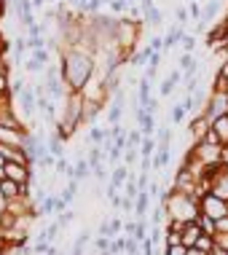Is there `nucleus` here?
Masks as SVG:
<instances>
[{"mask_svg": "<svg viewBox=\"0 0 228 255\" xmlns=\"http://www.w3.org/2000/svg\"><path fill=\"white\" fill-rule=\"evenodd\" d=\"M65 84L70 86V92H84L86 84L92 81V73H94V59L84 51H67L62 54V67H59Z\"/></svg>", "mask_w": 228, "mask_h": 255, "instance_id": "f257e3e1", "label": "nucleus"}, {"mask_svg": "<svg viewBox=\"0 0 228 255\" xmlns=\"http://www.w3.org/2000/svg\"><path fill=\"white\" fill-rule=\"evenodd\" d=\"M199 212L212 220H220L228 215V202L215 194H204V196H199Z\"/></svg>", "mask_w": 228, "mask_h": 255, "instance_id": "f03ea898", "label": "nucleus"}, {"mask_svg": "<svg viewBox=\"0 0 228 255\" xmlns=\"http://www.w3.org/2000/svg\"><path fill=\"white\" fill-rule=\"evenodd\" d=\"M202 113H204L210 121H215V119H220V116H226V113H228V92H212Z\"/></svg>", "mask_w": 228, "mask_h": 255, "instance_id": "7ed1b4c3", "label": "nucleus"}, {"mask_svg": "<svg viewBox=\"0 0 228 255\" xmlns=\"http://www.w3.org/2000/svg\"><path fill=\"white\" fill-rule=\"evenodd\" d=\"M3 172H5V177H11V180L22 183V185H30L32 177H35L30 172V164H16V161H5L3 164Z\"/></svg>", "mask_w": 228, "mask_h": 255, "instance_id": "20e7f679", "label": "nucleus"}, {"mask_svg": "<svg viewBox=\"0 0 228 255\" xmlns=\"http://www.w3.org/2000/svg\"><path fill=\"white\" fill-rule=\"evenodd\" d=\"M0 194H3V199L8 202V199H19V196H27V185L11 180V177H3L0 180Z\"/></svg>", "mask_w": 228, "mask_h": 255, "instance_id": "39448f33", "label": "nucleus"}, {"mask_svg": "<svg viewBox=\"0 0 228 255\" xmlns=\"http://www.w3.org/2000/svg\"><path fill=\"white\" fill-rule=\"evenodd\" d=\"M134 119H137V124H140V132L145 134V137H153V132H156V116L153 113H148L142 105L140 108H134Z\"/></svg>", "mask_w": 228, "mask_h": 255, "instance_id": "423d86ee", "label": "nucleus"}, {"mask_svg": "<svg viewBox=\"0 0 228 255\" xmlns=\"http://www.w3.org/2000/svg\"><path fill=\"white\" fill-rule=\"evenodd\" d=\"M202 234H204L202 223H199V220H188V223L183 226V231H180L183 245L185 247H196V242H199V237H202Z\"/></svg>", "mask_w": 228, "mask_h": 255, "instance_id": "0eeeda50", "label": "nucleus"}, {"mask_svg": "<svg viewBox=\"0 0 228 255\" xmlns=\"http://www.w3.org/2000/svg\"><path fill=\"white\" fill-rule=\"evenodd\" d=\"M13 8H16V16H19V24H22V27H32V24H35L32 0H13Z\"/></svg>", "mask_w": 228, "mask_h": 255, "instance_id": "6e6552de", "label": "nucleus"}, {"mask_svg": "<svg viewBox=\"0 0 228 255\" xmlns=\"http://www.w3.org/2000/svg\"><path fill=\"white\" fill-rule=\"evenodd\" d=\"M19 110H22L24 116H32L38 110V94L32 86H27L22 94H19Z\"/></svg>", "mask_w": 228, "mask_h": 255, "instance_id": "1a4fd4ad", "label": "nucleus"}, {"mask_svg": "<svg viewBox=\"0 0 228 255\" xmlns=\"http://www.w3.org/2000/svg\"><path fill=\"white\" fill-rule=\"evenodd\" d=\"M210 129H212V121L207 119L204 113L199 116V119H193V124H191V137H193V142H202Z\"/></svg>", "mask_w": 228, "mask_h": 255, "instance_id": "9d476101", "label": "nucleus"}, {"mask_svg": "<svg viewBox=\"0 0 228 255\" xmlns=\"http://www.w3.org/2000/svg\"><path fill=\"white\" fill-rule=\"evenodd\" d=\"M183 81V73H180V67H177V70H172L167 78H164V84L158 86V94H161V97H169L172 92H175V86L180 84Z\"/></svg>", "mask_w": 228, "mask_h": 255, "instance_id": "9b49d317", "label": "nucleus"}, {"mask_svg": "<svg viewBox=\"0 0 228 255\" xmlns=\"http://www.w3.org/2000/svg\"><path fill=\"white\" fill-rule=\"evenodd\" d=\"M212 132L218 134V140H220V145L228 148V113L226 116H220V119L212 121Z\"/></svg>", "mask_w": 228, "mask_h": 255, "instance_id": "f8f14e48", "label": "nucleus"}, {"mask_svg": "<svg viewBox=\"0 0 228 255\" xmlns=\"http://www.w3.org/2000/svg\"><path fill=\"white\" fill-rule=\"evenodd\" d=\"M183 38H185V30L180 24H175L167 35H164V51H169V49H175L177 43H183Z\"/></svg>", "mask_w": 228, "mask_h": 255, "instance_id": "ddd939ff", "label": "nucleus"}, {"mask_svg": "<svg viewBox=\"0 0 228 255\" xmlns=\"http://www.w3.org/2000/svg\"><path fill=\"white\" fill-rule=\"evenodd\" d=\"M150 202H153V199H150V194L148 191H140V194H137V199H134V215L137 218H145L148 215V210H150Z\"/></svg>", "mask_w": 228, "mask_h": 255, "instance_id": "4468645a", "label": "nucleus"}, {"mask_svg": "<svg viewBox=\"0 0 228 255\" xmlns=\"http://www.w3.org/2000/svg\"><path fill=\"white\" fill-rule=\"evenodd\" d=\"M150 84H153V81H150V78H145V75H142V81H140V84H137V94H140V100H137V102H140L142 108L148 105L150 100H153V97H150Z\"/></svg>", "mask_w": 228, "mask_h": 255, "instance_id": "2eb2a0df", "label": "nucleus"}, {"mask_svg": "<svg viewBox=\"0 0 228 255\" xmlns=\"http://www.w3.org/2000/svg\"><path fill=\"white\" fill-rule=\"evenodd\" d=\"M129 172H132L129 167H115V169H113V177H110V183H113L115 188L121 191V185H123V183L129 180Z\"/></svg>", "mask_w": 228, "mask_h": 255, "instance_id": "dca6fc26", "label": "nucleus"}, {"mask_svg": "<svg viewBox=\"0 0 228 255\" xmlns=\"http://www.w3.org/2000/svg\"><path fill=\"white\" fill-rule=\"evenodd\" d=\"M110 253L113 255H126V234H118V237L110 239Z\"/></svg>", "mask_w": 228, "mask_h": 255, "instance_id": "f3484780", "label": "nucleus"}, {"mask_svg": "<svg viewBox=\"0 0 228 255\" xmlns=\"http://www.w3.org/2000/svg\"><path fill=\"white\" fill-rule=\"evenodd\" d=\"M89 175H92V164H89V158H78V161H75V180H86Z\"/></svg>", "mask_w": 228, "mask_h": 255, "instance_id": "a211bd4d", "label": "nucleus"}, {"mask_svg": "<svg viewBox=\"0 0 228 255\" xmlns=\"http://www.w3.org/2000/svg\"><path fill=\"white\" fill-rule=\"evenodd\" d=\"M105 129H100V127H92L89 129V134H86V142H92V145H105Z\"/></svg>", "mask_w": 228, "mask_h": 255, "instance_id": "6ab92c4d", "label": "nucleus"}, {"mask_svg": "<svg viewBox=\"0 0 228 255\" xmlns=\"http://www.w3.org/2000/svg\"><path fill=\"white\" fill-rule=\"evenodd\" d=\"M150 54H153V49H150V46H145V49H140V51H134L132 54V65L134 67H140V65H148V59H150Z\"/></svg>", "mask_w": 228, "mask_h": 255, "instance_id": "aec40b11", "label": "nucleus"}, {"mask_svg": "<svg viewBox=\"0 0 228 255\" xmlns=\"http://www.w3.org/2000/svg\"><path fill=\"white\" fill-rule=\"evenodd\" d=\"M62 142H65V140H62V137L59 134H51V137H48V142H46V145H48V153H54V156H65V148H62Z\"/></svg>", "mask_w": 228, "mask_h": 255, "instance_id": "412c9836", "label": "nucleus"}, {"mask_svg": "<svg viewBox=\"0 0 228 255\" xmlns=\"http://www.w3.org/2000/svg\"><path fill=\"white\" fill-rule=\"evenodd\" d=\"M142 11H145V22H148V24H153V27H158V24L164 22V13L158 11L156 5H150V8H142Z\"/></svg>", "mask_w": 228, "mask_h": 255, "instance_id": "4be33fe9", "label": "nucleus"}, {"mask_svg": "<svg viewBox=\"0 0 228 255\" xmlns=\"http://www.w3.org/2000/svg\"><path fill=\"white\" fill-rule=\"evenodd\" d=\"M218 8H220V0H212L210 5H204V11H202V22H215V16H218Z\"/></svg>", "mask_w": 228, "mask_h": 255, "instance_id": "5701e85b", "label": "nucleus"}, {"mask_svg": "<svg viewBox=\"0 0 228 255\" xmlns=\"http://www.w3.org/2000/svg\"><path fill=\"white\" fill-rule=\"evenodd\" d=\"M153 153H156V140L153 137H145L142 145H140V156L142 158H153Z\"/></svg>", "mask_w": 228, "mask_h": 255, "instance_id": "b1692460", "label": "nucleus"}, {"mask_svg": "<svg viewBox=\"0 0 228 255\" xmlns=\"http://www.w3.org/2000/svg\"><path fill=\"white\" fill-rule=\"evenodd\" d=\"M196 65H199V62H196V59H193V54H191V51H185V54H183V57H180V59H177V67H180V70H183V73H185V70H193V67H196Z\"/></svg>", "mask_w": 228, "mask_h": 255, "instance_id": "393cba45", "label": "nucleus"}, {"mask_svg": "<svg viewBox=\"0 0 228 255\" xmlns=\"http://www.w3.org/2000/svg\"><path fill=\"white\" fill-rule=\"evenodd\" d=\"M89 239H92V237H89V231L84 229L78 234V239H75V245H73V255H84V247H86Z\"/></svg>", "mask_w": 228, "mask_h": 255, "instance_id": "a878e982", "label": "nucleus"}, {"mask_svg": "<svg viewBox=\"0 0 228 255\" xmlns=\"http://www.w3.org/2000/svg\"><path fill=\"white\" fill-rule=\"evenodd\" d=\"M185 113H188V110H185V105H183V102H175V105H172V113H169L172 124H180V121L185 119Z\"/></svg>", "mask_w": 228, "mask_h": 255, "instance_id": "bb28decb", "label": "nucleus"}, {"mask_svg": "<svg viewBox=\"0 0 228 255\" xmlns=\"http://www.w3.org/2000/svg\"><path fill=\"white\" fill-rule=\"evenodd\" d=\"M102 156H105V148H102V145H94L92 153H89L86 158H89V164H92V167H97V164H102Z\"/></svg>", "mask_w": 228, "mask_h": 255, "instance_id": "cd10ccee", "label": "nucleus"}, {"mask_svg": "<svg viewBox=\"0 0 228 255\" xmlns=\"http://www.w3.org/2000/svg\"><path fill=\"white\" fill-rule=\"evenodd\" d=\"M169 142H172V129L161 127L158 129V148H169Z\"/></svg>", "mask_w": 228, "mask_h": 255, "instance_id": "c85d7f7f", "label": "nucleus"}, {"mask_svg": "<svg viewBox=\"0 0 228 255\" xmlns=\"http://www.w3.org/2000/svg\"><path fill=\"white\" fill-rule=\"evenodd\" d=\"M81 11H89V13H97V11H100V5H105V3H102V0H81Z\"/></svg>", "mask_w": 228, "mask_h": 255, "instance_id": "c756f323", "label": "nucleus"}, {"mask_svg": "<svg viewBox=\"0 0 228 255\" xmlns=\"http://www.w3.org/2000/svg\"><path fill=\"white\" fill-rule=\"evenodd\" d=\"M199 223H202L204 234H212V237H215V220H212V218H207V215H202V212H199Z\"/></svg>", "mask_w": 228, "mask_h": 255, "instance_id": "7c9ffc66", "label": "nucleus"}, {"mask_svg": "<svg viewBox=\"0 0 228 255\" xmlns=\"http://www.w3.org/2000/svg\"><path fill=\"white\" fill-rule=\"evenodd\" d=\"M11 94V84H8V73H0V100H8Z\"/></svg>", "mask_w": 228, "mask_h": 255, "instance_id": "2f4dec72", "label": "nucleus"}, {"mask_svg": "<svg viewBox=\"0 0 228 255\" xmlns=\"http://www.w3.org/2000/svg\"><path fill=\"white\" fill-rule=\"evenodd\" d=\"M24 49H27V38H22V35H19L16 40H13V54H16V62L22 59V54H24Z\"/></svg>", "mask_w": 228, "mask_h": 255, "instance_id": "473e14b6", "label": "nucleus"}, {"mask_svg": "<svg viewBox=\"0 0 228 255\" xmlns=\"http://www.w3.org/2000/svg\"><path fill=\"white\" fill-rule=\"evenodd\" d=\"M126 137H129V145H134V148H140L142 140H145V134L140 132V129H132V132H129Z\"/></svg>", "mask_w": 228, "mask_h": 255, "instance_id": "72a5a7b5", "label": "nucleus"}, {"mask_svg": "<svg viewBox=\"0 0 228 255\" xmlns=\"http://www.w3.org/2000/svg\"><path fill=\"white\" fill-rule=\"evenodd\" d=\"M183 51H191L193 54V49H196V35H193V32H185V38H183Z\"/></svg>", "mask_w": 228, "mask_h": 255, "instance_id": "f704fd0d", "label": "nucleus"}, {"mask_svg": "<svg viewBox=\"0 0 228 255\" xmlns=\"http://www.w3.org/2000/svg\"><path fill=\"white\" fill-rule=\"evenodd\" d=\"M134 239H140V242L148 239V226H145L142 220H137V226H134Z\"/></svg>", "mask_w": 228, "mask_h": 255, "instance_id": "c9c22d12", "label": "nucleus"}, {"mask_svg": "<svg viewBox=\"0 0 228 255\" xmlns=\"http://www.w3.org/2000/svg\"><path fill=\"white\" fill-rule=\"evenodd\" d=\"M140 156V148H134V145H126V150H123V161L126 164H134V158Z\"/></svg>", "mask_w": 228, "mask_h": 255, "instance_id": "e433bc0d", "label": "nucleus"}, {"mask_svg": "<svg viewBox=\"0 0 228 255\" xmlns=\"http://www.w3.org/2000/svg\"><path fill=\"white\" fill-rule=\"evenodd\" d=\"M92 172H94V177L100 183H108V169H105V164H97V167H92Z\"/></svg>", "mask_w": 228, "mask_h": 255, "instance_id": "4c0bfd02", "label": "nucleus"}, {"mask_svg": "<svg viewBox=\"0 0 228 255\" xmlns=\"http://www.w3.org/2000/svg\"><path fill=\"white\" fill-rule=\"evenodd\" d=\"M94 247H97L100 253H108V250H110V237H97V239H94Z\"/></svg>", "mask_w": 228, "mask_h": 255, "instance_id": "58836bf2", "label": "nucleus"}, {"mask_svg": "<svg viewBox=\"0 0 228 255\" xmlns=\"http://www.w3.org/2000/svg\"><path fill=\"white\" fill-rule=\"evenodd\" d=\"M24 70H30V73H43V62H38V59H27V65H24Z\"/></svg>", "mask_w": 228, "mask_h": 255, "instance_id": "ea45409f", "label": "nucleus"}, {"mask_svg": "<svg viewBox=\"0 0 228 255\" xmlns=\"http://www.w3.org/2000/svg\"><path fill=\"white\" fill-rule=\"evenodd\" d=\"M118 234H123V223H121L118 218H113V220H110V239L118 237Z\"/></svg>", "mask_w": 228, "mask_h": 255, "instance_id": "a19ab883", "label": "nucleus"}, {"mask_svg": "<svg viewBox=\"0 0 228 255\" xmlns=\"http://www.w3.org/2000/svg\"><path fill=\"white\" fill-rule=\"evenodd\" d=\"M188 11H191V19H196V24H199V19H202V11H204V8H199V0H191Z\"/></svg>", "mask_w": 228, "mask_h": 255, "instance_id": "79ce46f5", "label": "nucleus"}, {"mask_svg": "<svg viewBox=\"0 0 228 255\" xmlns=\"http://www.w3.org/2000/svg\"><path fill=\"white\" fill-rule=\"evenodd\" d=\"M0 255H22V247H16L13 242L5 239V247H3V253H0Z\"/></svg>", "mask_w": 228, "mask_h": 255, "instance_id": "37998d69", "label": "nucleus"}, {"mask_svg": "<svg viewBox=\"0 0 228 255\" xmlns=\"http://www.w3.org/2000/svg\"><path fill=\"white\" fill-rule=\"evenodd\" d=\"M24 89H27V86H24V81H22V78L11 81V94H13V97H19V94H22Z\"/></svg>", "mask_w": 228, "mask_h": 255, "instance_id": "c03bdc74", "label": "nucleus"}, {"mask_svg": "<svg viewBox=\"0 0 228 255\" xmlns=\"http://www.w3.org/2000/svg\"><path fill=\"white\" fill-rule=\"evenodd\" d=\"M175 19H177V24H185V22L191 19V11H188V8H177V11H175Z\"/></svg>", "mask_w": 228, "mask_h": 255, "instance_id": "a18cd8bd", "label": "nucleus"}, {"mask_svg": "<svg viewBox=\"0 0 228 255\" xmlns=\"http://www.w3.org/2000/svg\"><path fill=\"white\" fill-rule=\"evenodd\" d=\"M126 8H129L126 0H113V3H110V11H113V13H121V11H126Z\"/></svg>", "mask_w": 228, "mask_h": 255, "instance_id": "49530a36", "label": "nucleus"}, {"mask_svg": "<svg viewBox=\"0 0 228 255\" xmlns=\"http://www.w3.org/2000/svg\"><path fill=\"white\" fill-rule=\"evenodd\" d=\"M185 253H188V247H185V245H169L167 247V255H185Z\"/></svg>", "mask_w": 228, "mask_h": 255, "instance_id": "de8ad7c7", "label": "nucleus"}, {"mask_svg": "<svg viewBox=\"0 0 228 255\" xmlns=\"http://www.w3.org/2000/svg\"><path fill=\"white\" fill-rule=\"evenodd\" d=\"M73 218H75V212H73V210H65V212H59V218H57V220H59V223H62V229H65V226L70 223Z\"/></svg>", "mask_w": 228, "mask_h": 255, "instance_id": "09e8293b", "label": "nucleus"}, {"mask_svg": "<svg viewBox=\"0 0 228 255\" xmlns=\"http://www.w3.org/2000/svg\"><path fill=\"white\" fill-rule=\"evenodd\" d=\"M215 234H228V215L215 220Z\"/></svg>", "mask_w": 228, "mask_h": 255, "instance_id": "8fccbe9b", "label": "nucleus"}, {"mask_svg": "<svg viewBox=\"0 0 228 255\" xmlns=\"http://www.w3.org/2000/svg\"><path fill=\"white\" fill-rule=\"evenodd\" d=\"M43 43H46L43 35L40 38H27V49H43Z\"/></svg>", "mask_w": 228, "mask_h": 255, "instance_id": "3c124183", "label": "nucleus"}, {"mask_svg": "<svg viewBox=\"0 0 228 255\" xmlns=\"http://www.w3.org/2000/svg\"><path fill=\"white\" fill-rule=\"evenodd\" d=\"M32 59H38V62H43V65H46V62H48V51L46 49H32Z\"/></svg>", "mask_w": 228, "mask_h": 255, "instance_id": "603ef678", "label": "nucleus"}, {"mask_svg": "<svg viewBox=\"0 0 228 255\" xmlns=\"http://www.w3.org/2000/svg\"><path fill=\"white\" fill-rule=\"evenodd\" d=\"M67 169H70V164L65 161V156H59L57 158V172H59V175H67Z\"/></svg>", "mask_w": 228, "mask_h": 255, "instance_id": "864d4df0", "label": "nucleus"}, {"mask_svg": "<svg viewBox=\"0 0 228 255\" xmlns=\"http://www.w3.org/2000/svg\"><path fill=\"white\" fill-rule=\"evenodd\" d=\"M148 46H150V49H153V51H164V38H158V35H156V38L150 40Z\"/></svg>", "mask_w": 228, "mask_h": 255, "instance_id": "5fc2aeb1", "label": "nucleus"}, {"mask_svg": "<svg viewBox=\"0 0 228 255\" xmlns=\"http://www.w3.org/2000/svg\"><path fill=\"white\" fill-rule=\"evenodd\" d=\"M145 110H148V113H153V116H156V113H158V100L153 97V100L148 102V105H145Z\"/></svg>", "mask_w": 228, "mask_h": 255, "instance_id": "6e6d98bb", "label": "nucleus"}, {"mask_svg": "<svg viewBox=\"0 0 228 255\" xmlns=\"http://www.w3.org/2000/svg\"><path fill=\"white\" fill-rule=\"evenodd\" d=\"M100 237H110V220H102V226H100Z\"/></svg>", "mask_w": 228, "mask_h": 255, "instance_id": "4d7b16f0", "label": "nucleus"}, {"mask_svg": "<svg viewBox=\"0 0 228 255\" xmlns=\"http://www.w3.org/2000/svg\"><path fill=\"white\" fill-rule=\"evenodd\" d=\"M134 220H126V223H123V234H134Z\"/></svg>", "mask_w": 228, "mask_h": 255, "instance_id": "13d9d810", "label": "nucleus"}, {"mask_svg": "<svg viewBox=\"0 0 228 255\" xmlns=\"http://www.w3.org/2000/svg\"><path fill=\"white\" fill-rule=\"evenodd\" d=\"M212 255H228V250L223 245H215V250H212Z\"/></svg>", "mask_w": 228, "mask_h": 255, "instance_id": "bf43d9fd", "label": "nucleus"}, {"mask_svg": "<svg viewBox=\"0 0 228 255\" xmlns=\"http://www.w3.org/2000/svg\"><path fill=\"white\" fill-rule=\"evenodd\" d=\"M218 75H223V78H228V59L223 62V67H220V70H218Z\"/></svg>", "mask_w": 228, "mask_h": 255, "instance_id": "052dcab7", "label": "nucleus"}, {"mask_svg": "<svg viewBox=\"0 0 228 255\" xmlns=\"http://www.w3.org/2000/svg\"><path fill=\"white\" fill-rule=\"evenodd\" d=\"M46 5V0H32V8H43Z\"/></svg>", "mask_w": 228, "mask_h": 255, "instance_id": "680f3d73", "label": "nucleus"}, {"mask_svg": "<svg viewBox=\"0 0 228 255\" xmlns=\"http://www.w3.org/2000/svg\"><path fill=\"white\" fill-rule=\"evenodd\" d=\"M46 255H59V250L54 245H48V250H46Z\"/></svg>", "mask_w": 228, "mask_h": 255, "instance_id": "e2e57ef3", "label": "nucleus"}, {"mask_svg": "<svg viewBox=\"0 0 228 255\" xmlns=\"http://www.w3.org/2000/svg\"><path fill=\"white\" fill-rule=\"evenodd\" d=\"M126 3H129V5H137V3H140V0H126Z\"/></svg>", "mask_w": 228, "mask_h": 255, "instance_id": "0e129e2a", "label": "nucleus"}, {"mask_svg": "<svg viewBox=\"0 0 228 255\" xmlns=\"http://www.w3.org/2000/svg\"><path fill=\"white\" fill-rule=\"evenodd\" d=\"M102 3H105V5H110V3H113V0H102Z\"/></svg>", "mask_w": 228, "mask_h": 255, "instance_id": "69168bd1", "label": "nucleus"}, {"mask_svg": "<svg viewBox=\"0 0 228 255\" xmlns=\"http://www.w3.org/2000/svg\"><path fill=\"white\" fill-rule=\"evenodd\" d=\"M46 3H59V0H46Z\"/></svg>", "mask_w": 228, "mask_h": 255, "instance_id": "338daca9", "label": "nucleus"}, {"mask_svg": "<svg viewBox=\"0 0 228 255\" xmlns=\"http://www.w3.org/2000/svg\"><path fill=\"white\" fill-rule=\"evenodd\" d=\"M70 3H81V0H70Z\"/></svg>", "mask_w": 228, "mask_h": 255, "instance_id": "774afa93", "label": "nucleus"}]
</instances>
